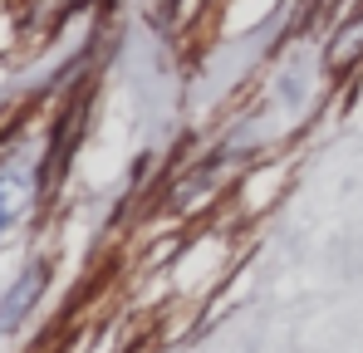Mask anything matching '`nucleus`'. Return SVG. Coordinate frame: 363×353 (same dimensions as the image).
<instances>
[{"label":"nucleus","instance_id":"1","mask_svg":"<svg viewBox=\"0 0 363 353\" xmlns=\"http://www.w3.org/2000/svg\"><path fill=\"white\" fill-rule=\"evenodd\" d=\"M40 285H45V270H30V280H25V285H15V294H10V299H5V309H0V329H5V324H15V319H20V309H30V299L40 294Z\"/></svg>","mask_w":363,"mask_h":353}]
</instances>
